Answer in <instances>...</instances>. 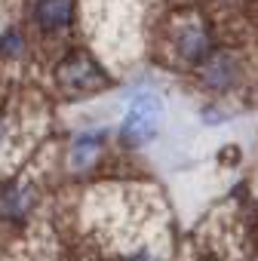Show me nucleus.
Instances as JSON below:
<instances>
[{
  "mask_svg": "<svg viewBox=\"0 0 258 261\" xmlns=\"http://www.w3.org/2000/svg\"><path fill=\"white\" fill-rule=\"evenodd\" d=\"M163 117V105L157 95L151 92H139L129 101V111L120 123V142L126 148H142L148 142H154L157 136V123Z\"/></svg>",
  "mask_w": 258,
  "mask_h": 261,
  "instance_id": "obj_1",
  "label": "nucleus"
},
{
  "mask_svg": "<svg viewBox=\"0 0 258 261\" xmlns=\"http://www.w3.org/2000/svg\"><path fill=\"white\" fill-rule=\"evenodd\" d=\"M101 145H105V133H101V129H89V133H80V136L74 139V145H71V154H68L71 169H77V172L86 169V166L98 157Z\"/></svg>",
  "mask_w": 258,
  "mask_h": 261,
  "instance_id": "obj_7",
  "label": "nucleus"
},
{
  "mask_svg": "<svg viewBox=\"0 0 258 261\" xmlns=\"http://www.w3.org/2000/svg\"><path fill=\"white\" fill-rule=\"evenodd\" d=\"M175 53L185 62H203L209 56V34L200 22H185L175 31Z\"/></svg>",
  "mask_w": 258,
  "mask_h": 261,
  "instance_id": "obj_4",
  "label": "nucleus"
},
{
  "mask_svg": "<svg viewBox=\"0 0 258 261\" xmlns=\"http://www.w3.org/2000/svg\"><path fill=\"white\" fill-rule=\"evenodd\" d=\"M4 142H7V123L0 120V145H4Z\"/></svg>",
  "mask_w": 258,
  "mask_h": 261,
  "instance_id": "obj_10",
  "label": "nucleus"
},
{
  "mask_svg": "<svg viewBox=\"0 0 258 261\" xmlns=\"http://www.w3.org/2000/svg\"><path fill=\"white\" fill-rule=\"evenodd\" d=\"M59 83L77 92H92L105 83V71L89 59V56H71L59 68Z\"/></svg>",
  "mask_w": 258,
  "mask_h": 261,
  "instance_id": "obj_2",
  "label": "nucleus"
},
{
  "mask_svg": "<svg viewBox=\"0 0 258 261\" xmlns=\"http://www.w3.org/2000/svg\"><path fill=\"white\" fill-rule=\"evenodd\" d=\"M71 16H74V4H71V0H37V7H34V22L46 34L62 31L71 22Z\"/></svg>",
  "mask_w": 258,
  "mask_h": 261,
  "instance_id": "obj_5",
  "label": "nucleus"
},
{
  "mask_svg": "<svg viewBox=\"0 0 258 261\" xmlns=\"http://www.w3.org/2000/svg\"><path fill=\"white\" fill-rule=\"evenodd\" d=\"M31 188H22V185H7L0 191V218L4 221H22L28 212H31Z\"/></svg>",
  "mask_w": 258,
  "mask_h": 261,
  "instance_id": "obj_6",
  "label": "nucleus"
},
{
  "mask_svg": "<svg viewBox=\"0 0 258 261\" xmlns=\"http://www.w3.org/2000/svg\"><path fill=\"white\" fill-rule=\"evenodd\" d=\"M19 49H22V37H19L16 31L4 34V40H0V53H4V56H16Z\"/></svg>",
  "mask_w": 258,
  "mask_h": 261,
  "instance_id": "obj_9",
  "label": "nucleus"
},
{
  "mask_svg": "<svg viewBox=\"0 0 258 261\" xmlns=\"http://www.w3.org/2000/svg\"><path fill=\"white\" fill-rule=\"evenodd\" d=\"M123 261H163V252H157V246L151 243H139L136 249H129Z\"/></svg>",
  "mask_w": 258,
  "mask_h": 261,
  "instance_id": "obj_8",
  "label": "nucleus"
},
{
  "mask_svg": "<svg viewBox=\"0 0 258 261\" xmlns=\"http://www.w3.org/2000/svg\"><path fill=\"white\" fill-rule=\"evenodd\" d=\"M237 74H240V65L234 59V53H209L203 59V68H200V80L203 86L215 89V92H224L237 83Z\"/></svg>",
  "mask_w": 258,
  "mask_h": 261,
  "instance_id": "obj_3",
  "label": "nucleus"
}]
</instances>
